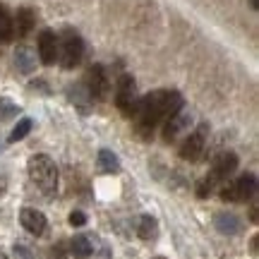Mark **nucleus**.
<instances>
[{"label": "nucleus", "instance_id": "f257e3e1", "mask_svg": "<svg viewBox=\"0 0 259 259\" xmlns=\"http://www.w3.org/2000/svg\"><path fill=\"white\" fill-rule=\"evenodd\" d=\"M178 111H183V96L170 89H161V92L147 94L144 99H139L130 118H135V130L139 137L151 139L158 122L168 120Z\"/></svg>", "mask_w": 259, "mask_h": 259}, {"label": "nucleus", "instance_id": "f03ea898", "mask_svg": "<svg viewBox=\"0 0 259 259\" xmlns=\"http://www.w3.org/2000/svg\"><path fill=\"white\" fill-rule=\"evenodd\" d=\"M29 178L31 183L41 190L44 194H51L58 190V166L56 161L46 154H36L29 158Z\"/></svg>", "mask_w": 259, "mask_h": 259}, {"label": "nucleus", "instance_id": "7ed1b4c3", "mask_svg": "<svg viewBox=\"0 0 259 259\" xmlns=\"http://www.w3.org/2000/svg\"><path fill=\"white\" fill-rule=\"evenodd\" d=\"M58 56H60V63H63L65 70H72L82 63L84 56V41L82 36L72 31V29H65L63 31V41H58Z\"/></svg>", "mask_w": 259, "mask_h": 259}, {"label": "nucleus", "instance_id": "20e7f679", "mask_svg": "<svg viewBox=\"0 0 259 259\" xmlns=\"http://www.w3.org/2000/svg\"><path fill=\"white\" fill-rule=\"evenodd\" d=\"M257 192V178L252 176V173H245L240 176L235 183H228V185H223L221 190V199L223 202H247L252 199Z\"/></svg>", "mask_w": 259, "mask_h": 259}, {"label": "nucleus", "instance_id": "39448f33", "mask_svg": "<svg viewBox=\"0 0 259 259\" xmlns=\"http://www.w3.org/2000/svg\"><path fill=\"white\" fill-rule=\"evenodd\" d=\"M235 168H238V156L235 154H231V151H223V154H219V156L213 158V166H211V173H209V178H206V183L213 185L216 183H223V180H228V176H233L235 173Z\"/></svg>", "mask_w": 259, "mask_h": 259}, {"label": "nucleus", "instance_id": "423d86ee", "mask_svg": "<svg viewBox=\"0 0 259 259\" xmlns=\"http://www.w3.org/2000/svg\"><path fill=\"white\" fill-rule=\"evenodd\" d=\"M115 106L120 108L125 115H132L135 106H137V89H135V79L130 74H122L118 79V89H115Z\"/></svg>", "mask_w": 259, "mask_h": 259}, {"label": "nucleus", "instance_id": "0eeeda50", "mask_svg": "<svg viewBox=\"0 0 259 259\" xmlns=\"http://www.w3.org/2000/svg\"><path fill=\"white\" fill-rule=\"evenodd\" d=\"M108 89H111V84H108V77H106V70L101 65H92L89 72H87V92H89V96L96 99V101H103L108 96Z\"/></svg>", "mask_w": 259, "mask_h": 259}, {"label": "nucleus", "instance_id": "6e6552de", "mask_svg": "<svg viewBox=\"0 0 259 259\" xmlns=\"http://www.w3.org/2000/svg\"><path fill=\"white\" fill-rule=\"evenodd\" d=\"M206 132H209V125H199V130L192 132V135L183 142V147H180V158H185V161H197V158L202 156L204 142H206Z\"/></svg>", "mask_w": 259, "mask_h": 259}, {"label": "nucleus", "instance_id": "1a4fd4ad", "mask_svg": "<svg viewBox=\"0 0 259 259\" xmlns=\"http://www.w3.org/2000/svg\"><path fill=\"white\" fill-rule=\"evenodd\" d=\"M38 58L44 65H53L58 60V36L48 29L38 34Z\"/></svg>", "mask_w": 259, "mask_h": 259}, {"label": "nucleus", "instance_id": "9d476101", "mask_svg": "<svg viewBox=\"0 0 259 259\" xmlns=\"http://www.w3.org/2000/svg\"><path fill=\"white\" fill-rule=\"evenodd\" d=\"M19 221L24 226V231L31 233V235H44L46 233V223H48L46 216L41 211H36V209H22Z\"/></svg>", "mask_w": 259, "mask_h": 259}, {"label": "nucleus", "instance_id": "9b49d317", "mask_svg": "<svg viewBox=\"0 0 259 259\" xmlns=\"http://www.w3.org/2000/svg\"><path fill=\"white\" fill-rule=\"evenodd\" d=\"M190 120H192V118H190L185 111H178L176 115H170L166 120V127H163V139H166V142H176L178 135L190 125Z\"/></svg>", "mask_w": 259, "mask_h": 259}, {"label": "nucleus", "instance_id": "f8f14e48", "mask_svg": "<svg viewBox=\"0 0 259 259\" xmlns=\"http://www.w3.org/2000/svg\"><path fill=\"white\" fill-rule=\"evenodd\" d=\"M12 38H15V22H12L10 10L0 3V41H3V44H10Z\"/></svg>", "mask_w": 259, "mask_h": 259}, {"label": "nucleus", "instance_id": "ddd939ff", "mask_svg": "<svg viewBox=\"0 0 259 259\" xmlns=\"http://www.w3.org/2000/svg\"><path fill=\"white\" fill-rule=\"evenodd\" d=\"M12 22H15V31H17L19 36H27L29 31L34 29L36 17H34V12L29 8H22V10H17V19H12Z\"/></svg>", "mask_w": 259, "mask_h": 259}, {"label": "nucleus", "instance_id": "4468645a", "mask_svg": "<svg viewBox=\"0 0 259 259\" xmlns=\"http://www.w3.org/2000/svg\"><path fill=\"white\" fill-rule=\"evenodd\" d=\"M216 228L221 233H228V235H235V233H240V219L235 216V213H219L216 216Z\"/></svg>", "mask_w": 259, "mask_h": 259}, {"label": "nucleus", "instance_id": "2eb2a0df", "mask_svg": "<svg viewBox=\"0 0 259 259\" xmlns=\"http://www.w3.org/2000/svg\"><path fill=\"white\" fill-rule=\"evenodd\" d=\"M70 254H72L74 259L92 257V242L87 240L84 235H77V238H72V240H70Z\"/></svg>", "mask_w": 259, "mask_h": 259}, {"label": "nucleus", "instance_id": "dca6fc26", "mask_svg": "<svg viewBox=\"0 0 259 259\" xmlns=\"http://www.w3.org/2000/svg\"><path fill=\"white\" fill-rule=\"evenodd\" d=\"M99 166L106 173H118L120 170V161H118V156L113 154L111 149H101L99 151Z\"/></svg>", "mask_w": 259, "mask_h": 259}, {"label": "nucleus", "instance_id": "f3484780", "mask_svg": "<svg viewBox=\"0 0 259 259\" xmlns=\"http://www.w3.org/2000/svg\"><path fill=\"white\" fill-rule=\"evenodd\" d=\"M158 233V226L156 221L151 219V216H142L137 223V235L142 238V240H151V238H156Z\"/></svg>", "mask_w": 259, "mask_h": 259}, {"label": "nucleus", "instance_id": "a211bd4d", "mask_svg": "<svg viewBox=\"0 0 259 259\" xmlns=\"http://www.w3.org/2000/svg\"><path fill=\"white\" fill-rule=\"evenodd\" d=\"M15 63H17L19 72L29 74L31 70H34V56H31V51H27V48H19L17 53H15Z\"/></svg>", "mask_w": 259, "mask_h": 259}, {"label": "nucleus", "instance_id": "6ab92c4d", "mask_svg": "<svg viewBox=\"0 0 259 259\" xmlns=\"http://www.w3.org/2000/svg\"><path fill=\"white\" fill-rule=\"evenodd\" d=\"M31 125H34L31 118H22V120L17 122V127L10 132V142H19V139H24L29 132H31Z\"/></svg>", "mask_w": 259, "mask_h": 259}, {"label": "nucleus", "instance_id": "aec40b11", "mask_svg": "<svg viewBox=\"0 0 259 259\" xmlns=\"http://www.w3.org/2000/svg\"><path fill=\"white\" fill-rule=\"evenodd\" d=\"M17 111H19V108L10 101V99H0V122L15 118V115H17Z\"/></svg>", "mask_w": 259, "mask_h": 259}, {"label": "nucleus", "instance_id": "412c9836", "mask_svg": "<svg viewBox=\"0 0 259 259\" xmlns=\"http://www.w3.org/2000/svg\"><path fill=\"white\" fill-rule=\"evenodd\" d=\"M70 223H72V226H77V228H79V226H84V223H87L84 211H72V213H70Z\"/></svg>", "mask_w": 259, "mask_h": 259}, {"label": "nucleus", "instance_id": "4be33fe9", "mask_svg": "<svg viewBox=\"0 0 259 259\" xmlns=\"http://www.w3.org/2000/svg\"><path fill=\"white\" fill-rule=\"evenodd\" d=\"M15 259H34V257H31V252H29L27 247L17 245V247H15Z\"/></svg>", "mask_w": 259, "mask_h": 259}, {"label": "nucleus", "instance_id": "5701e85b", "mask_svg": "<svg viewBox=\"0 0 259 259\" xmlns=\"http://www.w3.org/2000/svg\"><path fill=\"white\" fill-rule=\"evenodd\" d=\"M250 221L257 223V206H252V209H250Z\"/></svg>", "mask_w": 259, "mask_h": 259}, {"label": "nucleus", "instance_id": "b1692460", "mask_svg": "<svg viewBox=\"0 0 259 259\" xmlns=\"http://www.w3.org/2000/svg\"><path fill=\"white\" fill-rule=\"evenodd\" d=\"M5 190H8V185H5V180H3V178H0V197H3V194H5Z\"/></svg>", "mask_w": 259, "mask_h": 259}, {"label": "nucleus", "instance_id": "393cba45", "mask_svg": "<svg viewBox=\"0 0 259 259\" xmlns=\"http://www.w3.org/2000/svg\"><path fill=\"white\" fill-rule=\"evenodd\" d=\"M250 3H252V8H254V10H257V0H250Z\"/></svg>", "mask_w": 259, "mask_h": 259}, {"label": "nucleus", "instance_id": "a878e982", "mask_svg": "<svg viewBox=\"0 0 259 259\" xmlns=\"http://www.w3.org/2000/svg\"><path fill=\"white\" fill-rule=\"evenodd\" d=\"M154 259H163V257H154Z\"/></svg>", "mask_w": 259, "mask_h": 259}]
</instances>
